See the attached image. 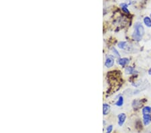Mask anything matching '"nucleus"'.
I'll return each mask as SVG.
<instances>
[{
	"label": "nucleus",
	"instance_id": "7",
	"mask_svg": "<svg viewBox=\"0 0 151 133\" xmlns=\"http://www.w3.org/2000/svg\"><path fill=\"white\" fill-rule=\"evenodd\" d=\"M110 112V106L107 103H104L103 104V114L106 116Z\"/></svg>",
	"mask_w": 151,
	"mask_h": 133
},
{
	"label": "nucleus",
	"instance_id": "1",
	"mask_svg": "<svg viewBox=\"0 0 151 133\" xmlns=\"http://www.w3.org/2000/svg\"><path fill=\"white\" fill-rule=\"evenodd\" d=\"M144 34L145 30L142 24L140 22H136L134 25V30L132 34L133 40L136 42H139L141 41Z\"/></svg>",
	"mask_w": 151,
	"mask_h": 133
},
{
	"label": "nucleus",
	"instance_id": "11",
	"mask_svg": "<svg viewBox=\"0 0 151 133\" xmlns=\"http://www.w3.org/2000/svg\"><path fill=\"white\" fill-rule=\"evenodd\" d=\"M124 104V97L122 96H120L118 97V100H117L116 102L115 105L118 107L122 106Z\"/></svg>",
	"mask_w": 151,
	"mask_h": 133
},
{
	"label": "nucleus",
	"instance_id": "2",
	"mask_svg": "<svg viewBox=\"0 0 151 133\" xmlns=\"http://www.w3.org/2000/svg\"><path fill=\"white\" fill-rule=\"evenodd\" d=\"M115 63L114 58L113 56H109L106 58V62H105V66L107 68H110L113 67V65Z\"/></svg>",
	"mask_w": 151,
	"mask_h": 133
},
{
	"label": "nucleus",
	"instance_id": "13",
	"mask_svg": "<svg viewBox=\"0 0 151 133\" xmlns=\"http://www.w3.org/2000/svg\"><path fill=\"white\" fill-rule=\"evenodd\" d=\"M141 106L142 103L140 100H134V102H132V106H133L134 108H136V109L138 108H140Z\"/></svg>",
	"mask_w": 151,
	"mask_h": 133
},
{
	"label": "nucleus",
	"instance_id": "10",
	"mask_svg": "<svg viewBox=\"0 0 151 133\" xmlns=\"http://www.w3.org/2000/svg\"><path fill=\"white\" fill-rule=\"evenodd\" d=\"M144 24H145L146 27L148 28H151V18L148 17V16H146L143 19Z\"/></svg>",
	"mask_w": 151,
	"mask_h": 133
},
{
	"label": "nucleus",
	"instance_id": "15",
	"mask_svg": "<svg viewBox=\"0 0 151 133\" xmlns=\"http://www.w3.org/2000/svg\"><path fill=\"white\" fill-rule=\"evenodd\" d=\"M113 130V126L112 125H110L107 127L106 129V133H110Z\"/></svg>",
	"mask_w": 151,
	"mask_h": 133
},
{
	"label": "nucleus",
	"instance_id": "4",
	"mask_svg": "<svg viewBox=\"0 0 151 133\" xmlns=\"http://www.w3.org/2000/svg\"><path fill=\"white\" fill-rule=\"evenodd\" d=\"M118 125L122 126L123 124H124L125 121H126V115L124 113L119 114L118 116Z\"/></svg>",
	"mask_w": 151,
	"mask_h": 133
},
{
	"label": "nucleus",
	"instance_id": "17",
	"mask_svg": "<svg viewBox=\"0 0 151 133\" xmlns=\"http://www.w3.org/2000/svg\"><path fill=\"white\" fill-rule=\"evenodd\" d=\"M150 18H151V14H150Z\"/></svg>",
	"mask_w": 151,
	"mask_h": 133
},
{
	"label": "nucleus",
	"instance_id": "3",
	"mask_svg": "<svg viewBox=\"0 0 151 133\" xmlns=\"http://www.w3.org/2000/svg\"><path fill=\"white\" fill-rule=\"evenodd\" d=\"M130 59L126 57H124V58H120L118 60V63L119 65L122 66V67H125V66L128 65L130 63Z\"/></svg>",
	"mask_w": 151,
	"mask_h": 133
},
{
	"label": "nucleus",
	"instance_id": "12",
	"mask_svg": "<svg viewBox=\"0 0 151 133\" xmlns=\"http://www.w3.org/2000/svg\"><path fill=\"white\" fill-rule=\"evenodd\" d=\"M142 114H150L151 113V107L150 106H144L142 110Z\"/></svg>",
	"mask_w": 151,
	"mask_h": 133
},
{
	"label": "nucleus",
	"instance_id": "14",
	"mask_svg": "<svg viewBox=\"0 0 151 133\" xmlns=\"http://www.w3.org/2000/svg\"><path fill=\"white\" fill-rule=\"evenodd\" d=\"M112 53H113V55H114V56H116V57H118V58H120V53L118 52V50H117L115 48H112Z\"/></svg>",
	"mask_w": 151,
	"mask_h": 133
},
{
	"label": "nucleus",
	"instance_id": "5",
	"mask_svg": "<svg viewBox=\"0 0 151 133\" xmlns=\"http://www.w3.org/2000/svg\"><path fill=\"white\" fill-rule=\"evenodd\" d=\"M124 72L125 73L127 74V75H134V74H136L137 71L135 70L133 67L132 66H128V67H126L124 69Z\"/></svg>",
	"mask_w": 151,
	"mask_h": 133
},
{
	"label": "nucleus",
	"instance_id": "16",
	"mask_svg": "<svg viewBox=\"0 0 151 133\" xmlns=\"http://www.w3.org/2000/svg\"><path fill=\"white\" fill-rule=\"evenodd\" d=\"M148 75H151V67L149 69H148Z\"/></svg>",
	"mask_w": 151,
	"mask_h": 133
},
{
	"label": "nucleus",
	"instance_id": "8",
	"mask_svg": "<svg viewBox=\"0 0 151 133\" xmlns=\"http://www.w3.org/2000/svg\"><path fill=\"white\" fill-rule=\"evenodd\" d=\"M151 122V115L145 114L143 115V123L144 126H148Z\"/></svg>",
	"mask_w": 151,
	"mask_h": 133
},
{
	"label": "nucleus",
	"instance_id": "9",
	"mask_svg": "<svg viewBox=\"0 0 151 133\" xmlns=\"http://www.w3.org/2000/svg\"><path fill=\"white\" fill-rule=\"evenodd\" d=\"M120 8H122V11H124L125 14H130V11H129V10H128V4H127L126 3H120Z\"/></svg>",
	"mask_w": 151,
	"mask_h": 133
},
{
	"label": "nucleus",
	"instance_id": "6",
	"mask_svg": "<svg viewBox=\"0 0 151 133\" xmlns=\"http://www.w3.org/2000/svg\"><path fill=\"white\" fill-rule=\"evenodd\" d=\"M118 48L122 50H128L129 49V44L126 41H120L118 44Z\"/></svg>",
	"mask_w": 151,
	"mask_h": 133
}]
</instances>
